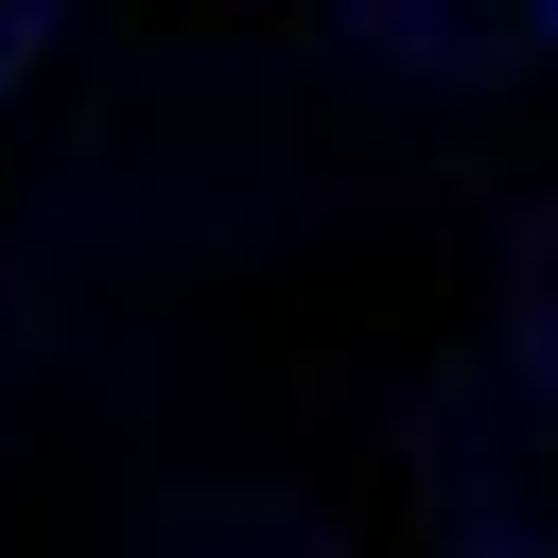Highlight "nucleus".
<instances>
[{
    "label": "nucleus",
    "instance_id": "obj_1",
    "mask_svg": "<svg viewBox=\"0 0 558 558\" xmlns=\"http://www.w3.org/2000/svg\"><path fill=\"white\" fill-rule=\"evenodd\" d=\"M384 35H418V52H488L506 17H541V0H366Z\"/></svg>",
    "mask_w": 558,
    "mask_h": 558
},
{
    "label": "nucleus",
    "instance_id": "obj_2",
    "mask_svg": "<svg viewBox=\"0 0 558 558\" xmlns=\"http://www.w3.org/2000/svg\"><path fill=\"white\" fill-rule=\"evenodd\" d=\"M35 52H52V0H0V87H17Z\"/></svg>",
    "mask_w": 558,
    "mask_h": 558
}]
</instances>
